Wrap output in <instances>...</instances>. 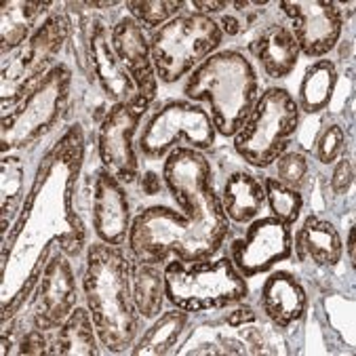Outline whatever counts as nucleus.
I'll return each instance as SVG.
<instances>
[{"label":"nucleus","mask_w":356,"mask_h":356,"mask_svg":"<svg viewBox=\"0 0 356 356\" xmlns=\"http://www.w3.org/2000/svg\"><path fill=\"white\" fill-rule=\"evenodd\" d=\"M293 255V232L284 222L266 216L247 224L243 236L230 243V259L245 278L270 272Z\"/></svg>","instance_id":"9b49d317"},{"label":"nucleus","mask_w":356,"mask_h":356,"mask_svg":"<svg viewBox=\"0 0 356 356\" xmlns=\"http://www.w3.org/2000/svg\"><path fill=\"white\" fill-rule=\"evenodd\" d=\"M131 293L141 318L154 321L165 306V264L131 257Z\"/></svg>","instance_id":"aec40b11"},{"label":"nucleus","mask_w":356,"mask_h":356,"mask_svg":"<svg viewBox=\"0 0 356 356\" xmlns=\"http://www.w3.org/2000/svg\"><path fill=\"white\" fill-rule=\"evenodd\" d=\"M124 7L144 30H159L175 15H179L186 3L181 0H146V3H127Z\"/></svg>","instance_id":"cd10ccee"},{"label":"nucleus","mask_w":356,"mask_h":356,"mask_svg":"<svg viewBox=\"0 0 356 356\" xmlns=\"http://www.w3.org/2000/svg\"><path fill=\"white\" fill-rule=\"evenodd\" d=\"M278 9L306 57H323L337 47L343 15L337 3L329 0H282Z\"/></svg>","instance_id":"f8f14e48"},{"label":"nucleus","mask_w":356,"mask_h":356,"mask_svg":"<svg viewBox=\"0 0 356 356\" xmlns=\"http://www.w3.org/2000/svg\"><path fill=\"white\" fill-rule=\"evenodd\" d=\"M352 179H354V165H352V159L348 154H343L333 167V175H331L333 192L335 194H346L352 188Z\"/></svg>","instance_id":"2f4dec72"},{"label":"nucleus","mask_w":356,"mask_h":356,"mask_svg":"<svg viewBox=\"0 0 356 356\" xmlns=\"http://www.w3.org/2000/svg\"><path fill=\"white\" fill-rule=\"evenodd\" d=\"M247 49L259 61L268 79L289 76L302 55L291 28L284 22H272L264 26L247 44Z\"/></svg>","instance_id":"a211bd4d"},{"label":"nucleus","mask_w":356,"mask_h":356,"mask_svg":"<svg viewBox=\"0 0 356 356\" xmlns=\"http://www.w3.org/2000/svg\"><path fill=\"white\" fill-rule=\"evenodd\" d=\"M51 333H53V339H49L51 354H65V356L99 354V348H97L99 337H97L89 308L76 306L70 312V316Z\"/></svg>","instance_id":"4be33fe9"},{"label":"nucleus","mask_w":356,"mask_h":356,"mask_svg":"<svg viewBox=\"0 0 356 356\" xmlns=\"http://www.w3.org/2000/svg\"><path fill=\"white\" fill-rule=\"evenodd\" d=\"M91 222L102 243L122 247L131 228V200L124 184H120L104 167L95 173L91 192Z\"/></svg>","instance_id":"2eb2a0df"},{"label":"nucleus","mask_w":356,"mask_h":356,"mask_svg":"<svg viewBox=\"0 0 356 356\" xmlns=\"http://www.w3.org/2000/svg\"><path fill=\"white\" fill-rule=\"evenodd\" d=\"M343 127L339 122H327L321 127L314 144H312V154L321 165H331L337 161V156L343 150Z\"/></svg>","instance_id":"c85d7f7f"},{"label":"nucleus","mask_w":356,"mask_h":356,"mask_svg":"<svg viewBox=\"0 0 356 356\" xmlns=\"http://www.w3.org/2000/svg\"><path fill=\"white\" fill-rule=\"evenodd\" d=\"M270 5L272 3H268V0H241V3H230L228 0L226 11L218 19L224 36H241L243 32L255 28Z\"/></svg>","instance_id":"bb28decb"},{"label":"nucleus","mask_w":356,"mask_h":356,"mask_svg":"<svg viewBox=\"0 0 356 356\" xmlns=\"http://www.w3.org/2000/svg\"><path fill=\"white\" fill-rule=\"evenodd\" d=\"M163 181L181 204V213L165 204L139 211L127 238L131 257L167 264L173 257L196 261L218 255L230 234V222L209 159L194 148L177 146L165 159Z\"/></svg>","instance_id":"f257e3e1"},{"label":"nucleus","mask_w":356,"mask_h":356,"mask_svg":"<svg viewBox=\"0 0 356 356\" xmlns=\"http://www.w3.org/2000/svg\"><path fill=\"white\" fill-rule=\"evenodd\" d=\"M87 59L93 67V74L104 91V95L112 104L131 102L135 99V85L127 70L118 61L112 44V26H106L104 22H91L87 40H85Z\"/></svg>","instance_id":"dca6fc26"},{"label":"nucleus","mask_w":356,"mask_h":356,"mask_svg":"<svg viewBox=\"0 0 356 356\" xmlns=\"http://www.w3.org/2000/svg\"><path fill=\"white\" fill-rule=\"evenodd\" d=\"M261 181H264V190H266V204L270 209V216L293 228L302 216V209H304L302 190L284 186L276 177H270V175L261 177Z\"/></svg>","instance_id":"a878e982"},{"label":"nucleus","mask_w":356,"mask_h":356,"mask_svg":"<svg viewBox=\"0 0 356 356\" xmlns=\"http://www.w3.org/2000/svg\"><path fill=\"white\" fill-rule=\"evenodd\" d=\"M150 112V106L139 99L112 104L97 131V156L106 171L120 184H133L139 177V163L135 152V133L139 120Z\"/></svg>","instance_id":"9d476101"},{"label":"nucleus","mask_w":356,"mask_h":356,"mask_svg":"<svg viewBox=\"0 0 356 356\" xmlns=\"http://www.w3.org/2000/svg\"><path fill=\"white\" fill-rule=\"evenodd\" d=\"M141 190H144L148 196L163 192V177H159L154 171H146L144 175H141Z\"/></svg>","instance_id":"72a5a7b5"},{"label":"nucleus","mask_w":356,"mask_h":356,"mask_svg":"<svg viewBox=\"0 0 356 356\" xmlns=\"http://www.w3.org/2000/svg\"><path fill=\"white\" fill-rule=\"evenodd\" d=\"M70 34L67 19L51 11L34 34L17 49L11 61L3 65V104L17 106L55 67L53 59Z\"/></svg>","instance_id":"6e6552de"},{"label":"nucleus","mask_w":356,"mask_h":356,"mask_svg":"<svg viewBox=\"0 0 356 356\" xmlns=\"http://www.w3.org/2000/svg\"><path fill=\"white\" fill-rule=\"evenodd\" d=\"M47 335L49 333L38 329V327L26 331L22 341H19L17 354H51V341Z\"/></svg>","instance_id":"7c9ffc66"},{"label":"nucleus","mask_w":356,"mask_h":356,"mask_svg":"<svg viewBox=\"0 0 356 356\" xmlns=\"http://www.w3.org/2000/svg\"><path fill=\"white\" fill-rule=\"evenodd\" d=\"M224 32L218 19L198 11H181L171 22L154 30L150 55L156 79L165 85L179 83L222 44Z\"/></svg>","instance_id":"423d86ee"},{"label":"nucleus","mask_w":356,"mask_h":356,"mask_svg":"<svg viewBox=\"0 0 356 356\" xmlns=\"http://www.w3.org/2000/svg\"><path fill=\"white\" fill-rule=\"evenodd\" d=\"M216 124L209 112L190 99H169L156 106L137 137V148L146 159H167L179 141L198 152L216 146Z\"/></svg>","instance_id":"0eeeda50"},{"label":"nucleus","mask_w":356,"mask_h":356,"mask_svg":"<svg viewBox=\"0 0 356 356\" xmlns=\"http://www.w3.org/2000/svg\"><path fill=\"white\" fill-rule=\"evenodd\" d=\"M274 169H276V179L289 188L302 190V186L306 184L308 177V159L304 156V152H282L276 161H274Z\"/></svg>","instance_id":"c756f323"},{"label":"nucleus","mask_w":356,"mask_h":356,"mask_svg":"<svg viewBox=\"0 0 356 356\" xmlns=\"http://www.w3.org/2000/svg\"><path fill=\"white\" fill-rule=\"evenodd\" d=\"M194 9H198V13L211 17V15H222L228 7V0H194Z\"/></svg>","instance_id":"473e14b6"},{"label":"nucleus","mask_w":356,"mask_h":356,"mask_svg":"<svg viewBox=\"0 0 356 356\" xmlns=\"http://www.w3.org/2000/svg\"><path fill=\"white\" fill-rule=\"evenodd\" d=\"M259 79L249 57L236 49L209 55L192 70L184 95L194 104H207L216 131L234 137L255 106Z\"/></svg>","instance_id":"7ed1b4c3"},{"label":"nucleus","mask_w":356,"mask_h":356,"mask_svg":"<svg viewBox=\"0 0 356 356\" xmlns=\"http://www.w3.org/2000/svg\"><path fill=\"white\" fill-rule=\"evenodd\" d=\"M224 216L234 224H251L266 207V190L261 177L249 171H234L228 175L220 194Z\"/></svg>","instance_id":"6ab92c4d"},{"label":"nucleus","mask_w":356,"mask_h":356,"mask_svg":"<svg viewBox=\"0 0 356 356\" xmlns=\"http://www.w3.org/2000/svg\"><path fill=\"white\" fill-rule=\"evenodd\" d=\"M337 65L331 59H318L306 67L298 89V108L308 116L321 114L333 99L337 89Z\"/></svg>","instance_id":"5701e85b"},{"label":"nucleus","mask_w":356,"mask_h":356,"mask_svg":"<svg viewBox=\"0 0 356 356\" xmlns=\"http://www.w3.org/2000/svg\"><path fill=\"white\" fill-rule=\"evenodd\" d=\"M259 302L268 321L284 329L306 314L308 293L293 272L274 270L264 282Z\"/></svg>","instance_id":"f3484780"},{"label":"nucleus","mask_w":356,"mask_h":356,"mask_svg":"<svg viewBox=\"0 0 356 356\" xmlns=\"http://www.w3.org/2000/svg\"><path fill=\"white\" fill-rule=\"evenodd\" d=\"M293 241L300 259L310 257L318 266H335L341 259V238L337 228L314 213L302 224Z\"/></svg>","instance_id":"412c9836"},{"label":"nucleus","mask_w":356,"mask_h":356,"mask_svg":"<svg viewBox=\"0 0 356 356\" xmlns=\"http://www.w3.org/2000/svg\"><path fill=\"white\" fill-rule=\"evenodd\" d=\"M83 293L102 346L112 354L129 350L139 333V312L131 293V257L122 247L102 241L89 247Z\"/></svg>","instance_id":"f03ea898"},{"label":"nucleus","mask_w":356,"mask_h":356,"mask_svg":"<svg viewBox=\"0 0 356 356\" xmlns=\"http://www.w3.org/2000/svg\"><path fill=\"white\" fill-rule=\"evenodd\" d=\"M112 44L118 61L127 70L135 85V99L152 108V102L159 93V79L150 55V40L146 30L141 28L131 15L120 17L112 26Z\"/></svg>","instance_id":"4468645a"},{"label":"nucleus","mask_w":356,"mask_h":356,"mask_svg":"<svg viewBox=\"0 0 356 356\" xmlns=\"http://www.w3.org/2000/svg\"><path fill=\"white\" fill-rule=\"evenodd\" d=\"M165 298L186 312H211L245 302L249 284L230 255L196 261L173 257L165 264Z\"/></svg>","instance_id":"20e7f679"},{"label":"nucleus","mask_w":356,"mask_h":356,"mask_svg":"<svg viewBox=\"0 0 356 356\" xmlns=\"http://www.w3.org/2000/svg\"><path fill=\"white\" fill-rule=\"evenodd\" d=\"M190 312L181 308H173L169 312H161L154 318V325L141 335L139 341L131 346V354H169L171 348H175L179 335L184 333L188 325Z\"/></svg>","instance_id":"393cba45"},{"label":"nucleus","mask_w":356,"mask_h":356,"mask_svg":"<svg viewBox=\"0 0 356 356\" xmlns=\"http://www.w3.org/2000/svg\"><path fill=\"white\" fill-rule=\"evenodd\" d=\"M70 87V72L57 63L51 72L17 104L13 114L3 116V150L24 148L49 131L57 120Z\"/></svg>","instance_id":"1a4fd4ad"},{"label":"nucleus","mask_w":356,"mask_h":356,"mask_svg":"<svg viewBox=\"0 0 356 356\" xmlns=\"http://www.w3.org/2000/svg\"><path fill=\"white\" fill-rule=\"evenodd\" d=\"M348 253H350V261L354 264V228H350V234H348Z\"/></svg>","instance_id":"f704fd0d"},{"label":"nucleus","mask_w":356,"mask_h":356,"mask_svg":"<svg viewBox=\"0 0 356 356\" xmlns=\"http://www.w3.org/2000/svg\"><path fill=\"white\" fill-rule=\"evenodd\" d=\"M302 124L296 97L282 87H268L234 135V152L255 169H268L287 152Z\"/></svg>","instance_id":"39448f33"},{"label":"nucleus","mask_w":356,"mask_h":356,"mask_svg":"<svg viewBox=\"0 0 356 356\" xmlns=\"http://www.w3.org/2000/svg\"><path fill=\"white\" fill-rule=\"evenodd\" d=\"M79 306V284L74 268L65 253H55L42 274L38 291L32 302V323L42 331L57 329Z\"/></svg>","instance_id":"ddd939ff"},{"label":"nucleus","mask_w":356,"mask_h":356,"mask_svg":"<svg viewBox=\"0 0 356 356\" xmlns=\"http://www.w3.org/2000/svg\"><path fill=\"white\" fill-rule=\"evenodd\" d=\"M51 3H5L0 34H3V53L9 49H19L40 26V17Z\"/></svg>","instance_id":"b1692460"}]
</instances>
